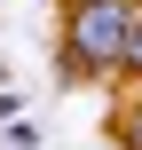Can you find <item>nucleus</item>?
Listing matches in <instances>:
<instances>
[{
  "instance_id": "f257e3e1",
  "label": "nucleus",
  "mask_w": 142,
  "mask_h": 150,
  "mask_svg": "<svg viewBox=\"0 0 142 150\" xmlns=\"http://www.w3.org/2000/svg\"><path fill=\"white\" fill-rule=\"evenodd\" d=\"M134 16V0H63V79H126Z\"/></svg>"
},
{
  "instance_id": "f03ea898",
  "label": "nucleus",
  "mask_w": 142,
  "mask_h": 150,
  "mask_svg": "<svg viewBox=\"0 0 142 150\" xmlns=\"http://www.w3.org/2000/svg\"><path fill=\"white\" fill-rule=\"evenodd\" d=\"M119 142L142 150V103H126V111H119Z\"/></svg>"
},
{
  "instance_id": "7ed1b4c3",
  "label": "nucleus",
  "mask_w": 142,
  "mask_h": 150,
  "mask_svg": "<svg viewBox=\"0 0 142 150\" xmlns=\"http://www.w3.org/2000/svg\"><path fill=\"white\" fill-rule=\"evenodd\" d=\"M126 79H142V16H134V47H126Z\"/></svg>"
},
{
  "instance_id": "20e7f679",
  "label": "nucleus",
  "mask_w": 142,
  "mask_h": 150,
  "mask_svg": "<svg viewBox=\"0 0 142 150\" xmlns=\"http://www.w3.org/2000/svg\"><path fill=\"white\" fill-rule=\"evenodd\" d=\"M134 8H142V0H134Z\"/></svg>"
}]
</instances>
